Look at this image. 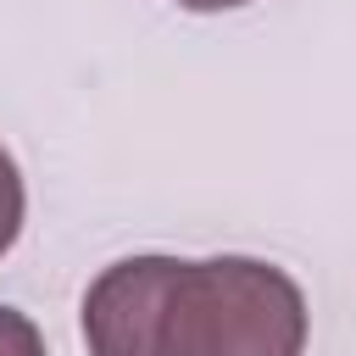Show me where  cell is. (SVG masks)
I'll return each instance as SVG.
<instances>
[{
  "instance_id": "cell-1",
  "label": "cell",
  "mask_w": 356,
  "mask_h": 356,
  "mask_svg": "<svg viewBox=\"0 0 356 356\" xmlns=\"http://www.w3.org/2000/svg\"><path fill=\"white\" fill-rule=\"evenodd\" d=\"M306 295L261 256H122L83 289L89 356H300Z\"/></svg>"
},
{
  "instance_id": "cell-2",
  "label": "cell",
  "mask_w": 356,
  "mask_h": 356,
  "mask_svg": "<svg viewBox=\"0 0 356 356\" xmlns=\"http://www.w3.org/2000/svg\"><path fill=\"white\" fill-rule=\"evenodd\" d=\"M22 211H28V189H22V167L17 156L0 145V256L17 245L22 234Z\"/></svg>"
},
{
  "instance_id": "cell-3",
  "label": "cell",
  "mask_w": 356,
  "mask_h": 356,
  "mask_svg": "<svg viewBox=\"0 0 356 356\" xmlns=\"http://www.w3.org/2000/svg\"><path fill=\"white\" fill-rule=\"evenodd\" d=\"M0 356H44V334L17 306H0Z\"/></svg>"
},
{
  "instance_id": "cell-4",
  "label": "cell",
  "mask_w": 356,
  "mask_h": 356,
  "mask_svg": "<svg viewBox=\"0 0 356 356\" xmlns=\"http://www.w3.org/2000/svg\"><path fill=\"white\" fill-rule=\"evenodd\" d=\"M172 6H184V11H239L250 0H172Z\"/></svg>"
}]
</instances>
